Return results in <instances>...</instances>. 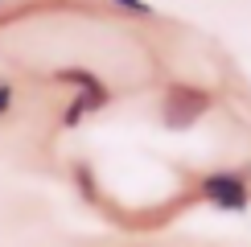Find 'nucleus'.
<instances>
[{
	"label": "nucleus",
	"mask_w": 251,
	"mask_h": 247,
	"mask_svg": "<svg viewBox=\"0 0 251 247\" xmlns=\"http://www.w3.org/2000/svg\"><path fill=\"white\" fill-rule=\"evenodd\" d=\"M210 103H214V95L206 87H194V82H169L165 95H161V124L169 132H185V128H194V124L210 111Z\"/></svg>",
	"instance_id": "nucleus-1"
},
{
	"label": "nucleus",
	"mask_w": 251,
	"mask_h": 247,
	"mask_svg": "<svg viewBox=\"0 0 251 247\" xmlns=\"http://www.w3.org/2000/svg\"><path fill=\"white\" fill-rule=\"evenodd\" d=\"M198 198L206 206L223 214H243L251 206V185L243 181V173H231V169H218V173H206L198 181Z\"/></svg>",
	"instance_id": "nucleus-2"
},
{
	"label": "nucleus",
	"mask_w": 251,
	"mask_h": 247,
	"mask_svg": "<svg viewBox=\"0 0 251 247\" xmlns=\"http://www.w3.org/2000/svg\"><path fill=\"white\" fill-rule=\"evenodd\" d=\"M107 99H111L107 87H99V91H78V95L66 103V111H62V128H78L87 116H95L99 107H107Z\"/></svg>",
	"instance_id": "nucleus-3"
},
{
	"label": "nucleus",
	"mask_w": 251,
	"mask_h": 247,
	"mask_svg": "<svg viewBox=\"0 0 251 247\" xmlns=\"http://www.w3.org/2000/svg\"><path fill=\"white\" fill-rule=\"evenodd\" d=\"M54 78L58 82H70V87H78V91H99L103 87V82L95 78V70H87V66H62Z\"/></svg>",
	"instance_id": "nucleus-4"
},
{
	"label": "nucleus",
	"mask_w": 251,
	"mask_h": 247,
	"mask_svg": "<svg viewBox=\"0 0 251 247\" xmlns=\"http://www.w3.org/2000/svg\"><path fill=\"white\" fill-rule=\"evenodd\" d=\"M111 8H124V13H132V17H156V8H152V0H107Z\"/></svg>",
	"instance_id": "nucleus-5"
},
{
	"label": "nucleus",
	"mask_w": 251,
	"mask_h": 247,
	"mask_svg": "<svg viewBox=\"0 0 251 247\" xmlns=\"http://www.w3.org/2000/svg\"><path fill=\"white\" fill-rule=\"evenodd\" d=\"M13 103H17V87H13V82H0V116H8Z\"/></svg>",
	"instance_id": "nucleus-6"
},
{
	"label": "nucleus",
	"mask_w": 251,
	"mask_h": 247,
	"mask_svg": "<svg viewBox=\"0 0 251 247\" xmlns=\"http://www.w3.org/2000/svg\"><path fill=\"white\" fill-rule=\"evenodd\" d=\"M0 4H4V0H0Z\"/></svg>",
	"instance_id": "nucleus-7"
}]
</instances>
